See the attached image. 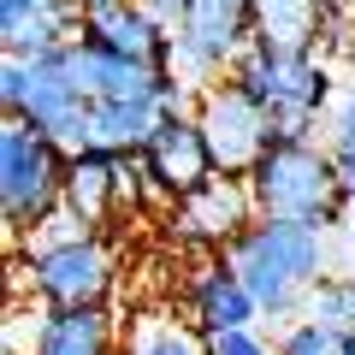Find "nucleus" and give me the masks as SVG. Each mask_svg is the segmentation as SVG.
Listing matches in <instances>:
<instances>
[{
    "mask_svg": "<svg viewBox=\"0 0 355 355\" xmlns=\"http://www.w3.org/2000/svg\"><path fill=\"white\" fill-rule=\"evenodd\" d=\"M225 261L243 272V284L261 302V320H296L308 308V291L331 272V249L320 225H296V219H266L254 214L225 249Z\"/></svg>",
    "mask_w": 355,
    "mask_h": 355,
    "instance_id": "1",
    "label": "nucleus"
},
{
    "mask_svg": "<svg viewBox=\"0 0 355 355\" xmlns=\"http://www.w3.org/2000/svg\"><path fill=\"white\" fill-rule=\"evenodd\" d=\"M243 184L254 196V214H266V219H296V225L338 231L343 207H349L338 154L320 148L314 137H296V130H272L266 154L254 160V172Z\"/></svg>",
    "mask_w": 355,
    "mask_h": 355,
    "instance_id": "2",
    "label": "nucleus"
},
{
    "mask_svg": "<svg viewBox=\"0 0 355 355\" xmlns=\"http://www.w3.org/2000/svg\"><path fill=\"white\" fill-rule=\"evenodd\" d=\"M119 284V261L101 231H77L60 243H18L12 296H36L42 308H107Z\"/></svg>",
    "mask_w": 355,
    "mask_h": 355,
    "instance_id": "3",
    "label": "nucleus"
},
{
    "mask_svg": "<svg viewBox=\"0 0 355 355\" xmlns=\"http://www.w3.org/2000/svg\"><path fill=\"white\" fill-rule=\"evenodd\" d=\"M65 166H71V148H60L48 130L24 119L0 125V214H6L12 243H24L65 202Z\"/></svg>",
    "mask_w": 355,
    "mask_h": 355,
    "instance_id": "4",
    "label": "nucleus"
},
{
    "mask_svg": "<svg viewBox=\"0 0 355 355\" xmlns=\"http://www.w3.org/2000/svg\"><path fill=\"white\" fill-rule=\"evenodd\" d=\"M225 77L237 89H249L279 130H296V137H314L320 113H331V101H338L331 95V65L320 53H279V48L249 42Z\"/></svg>",
    "mask_w": 355,
    "mask_h": 355,
    "instance_id": "5",
    "label": "nucleus"
},
{
    "mask_svg": "<svg viewBox=\"0 0 355 355\" xmlns=\"http://www.w3.org/2000/svg\"><path fill=\"white\" fill-rule=\"evenodd\" d=\"M196 125L207 137V154H214L219 178H249L254 160L266 154V142H272V130H279L272 113L254 101L249 89H237L231 77L196 89Z\"/></svg>",
    "mask_w": 355,
    "mask_h": 355,
    "instance_id": "6",
    "label": "nucleus"
},
{
    "mask_svg": "<svg viewBox=\"0 0 355 355\" xmlns=\"http://www.w3.org/2000/svg\"><path fill=\"white\" fill-rule=\"evenodd\" d=\"M172 36H178V77L190 89H207L254 42V0H190Z\"/></svg>",
    "mask_w": 355,
    "mask_h": 355,
    "instance_id": "7",
    "label": "nucleus"
},
{
    "mask_svg": "<svg viewBox=\"0 0 355 355\" xmlns=\"http://www.w3.org/2000/svg\"><path fill=\"white\" fill-rule=\"evenodd\" d=\"M30 65V83H24V107H18V119L36 130H48L60 148H83V130H89V107H95V95L83 89V77H77L71 65V42L53 53H36Z\"/></svg>",
    "mask_w": 355,
    "mask_h": 355,
    "instance_id": "8",
    "label": "nucleus"
},
{
    "mask_svg": "<svg viewBox=\"0 0 355 355\" xmlns=\"http://www.w3.org/2000/svg\"><path fill=\"white\" fill-rule=\"evenodd\" d=\"M137 166H142V178H148V190L166 196V202H184V196L202 190L207 178H219L196 113H166L160 130L148 137V148L137 154Z\"/></svg>",
    "mask_w": 355,
    "mask_h": 355,
    "instance_id": "9",
    "label": "nucleus"
},
{
    "mask_svg": "<svg viewBox=\"0 0 355 355\" xmlns=\"http://www.w3.org/2000/svg\"><path fill=\"white\" fill-rule=\"evenodd\" d=\"M142 184H148V178H142V166L130 160V154L77 148L71 166H65V202H60V207H71V214L95 231V225H107V219H113L125 202L137 207Z\"/></svg>",
    "mask_w": 355,
    "mask_h": 355,
    "instance_id": "10",
    "label": "nucleus"
},
{
    "mask_svg": "<svg viewBox=\"0 0 355 355\" xmlns=\"http://www.w3.org/2000/svg\"><path fill=\"white\" fill-rule=\"evenodd\" d=\"M249 219H254L249 184H243V178H207L196 196L172 202V237L190 243V249H202V254H225Z\"/></svg>",
    "mask_w": 355,
    "mask_h": 355,
    "instance_id": "11",
    "label": "nucleus"
},
{
    "mask_svg": "<svg viewBox=\"0 0 355 355\" xmlns=\"http://www.w3.org/2000/svg\"><path fill=\"white\" fill-rule=\"evenodd\" d=\"M184 308H190V326L202 331V338L237 331V326H254V320H261L254 291L243 284V272L225 254H202V261H196V272L184 279Z\"/></svg>",
    "mask_w": 355,
    "mask_h": 355,
    "instance_id": "12",
    "label": "nucleus"
},
{
    "mask_svg": "<svg viewBox=\"0 0 355 355\" xmlns=\"http://www.w3.org/2000/svg\"><path fill=\"white\" fill-rule=\"evenodd\" d=\"M83 36L77 0H0V42L12 60H36Z\"/></svg>",
    "mask_w": 355,
    "mask_h": 355,
    "instance_id": "13",
    "label": "nucleus"
},
{
    "mask_svg": "<svg viewBox=\"0 0 355 355\" xmlns=\"http://www.w3.org/2000/svg\"><path fill=\"white\" fill-rule=\"evenodd\" d=\"M83 30H89V36H101L107 48H119V53H130V60L154 65V71H178V36H172L166 24H154L137 0L113 6V12L83 18Z\"/></svg>",
    "mask_w": 355,
    "mask_h": 355,
    "instance_id": "14",
    "label": "nucleus"
},
{
    "mask_svg": "<svg viewBox=\"0 0 355 355\" xmlns=\"http://www.w3.org/2000/svg\"><path fill=\"white\" fill-rule=\"evenodd\" d=\"M338 0H254V48L320 53Z\"/></svg>",
    "mask_w": 355,
    "mask_h": 355,
    "instance_id": "15",
    "label": "nucleus"
},
{
    "mask_svg": "<svg viewBox=\"0 0 355 355\" xmlns=\"http://www.w3.org/2000/svg\"><path fill=\"white\" fill-rule=\"evenodd\" d=\"M36 355H125L107 308H48Z\"/></svg>",
    "mask_w": 355,
    "mask_h": 355,
    "instance_id": "16",
    "label": "nucleus"
},
{
    "mask_svg": "<svg viewBox=\"0 0 355 355\" xmlns=\"http://www.w3.org/2000/svg\"><path fill=\"white\" fill-rule=\"evenodd\" d=\"M125 355H207V338L196 326L166 320V314H142L137 326H130Z\"/></svg>",
    "mask_w": 355,
    "mask_h": 355,
    "instance_id": "17",
    "label": "nucleus"
},
{
    "mask_svg": "<svg viewBox=\"0 0 355 355\" xmlns=\"http://www.w3.org/2000/svg\"><path fill=\"white\" fill-rule=\"evenodd\" d=\"M279 355H355V326H320V320H291L279 331Z\"/></svg>",
    "mask_w": 355,
    "mask_h": 355,
    "instance_id": "18",
    "label": "nucleus"
},
{
    "mask_svg": "<svg viewBox=\"0 0 355 355\" xmlns=\"http://www.w3.org/2000/svg\"><path fill=\"white\" fill-rule=\"evenodd\" d=\"M302 320H320V326H343V331H349L355 326V279H331V272H326V279L308 291Z\"/></svg>",
    "mask_w": 355,
    "mask_h": 355,
    "instance_id": "19",
    "label": "nucleus"
},
{
    "mask_svg": "<svg viewBox=\"0 0 355 355\" xmlns=\"http://www.w3.org/2000/svg\"><path fill=\"white\" fill-rule=\"evenodd\" d=\"M207 355H279V343H266L254 326H237V331H214Z\"/></svg>",
    "mask_w": 355,
    "mask_h": 355,
    "instance_id": "20",
    "label": "nucleus"
},
{
    "mask_svg": "<svg viewBox=\"0 0 355 355\" xmlns=\"http://www.w3.org/2000/svg\"><path fill=\"white\" fill-rule=\"evenodd\" d=\"M24 83H30V65L6 53V65H0V107H6V119H18V107H24Z\"/></svg>",
    "mask_w": 355,
    "mask_h": 355,
    "instance_id": "21",
    "label": "nucleus"
},
{
    "mask_svg": "<svg viewBox=\"0 0 355 355\" xmlns=\"http://www.w3.org/2000/svg\"><path fill=\"white\" fill-rule=\"evenodd\" d=\"M326 137L331 142H355V83L338 89V101H331V113H326Z\"/></svg>",
    "mask_w": 355,
    "mask_h": 355,
    "instance_id": "22",
    "label": "nucleus"
},
{
    "mask_svg": "<svg viewBox=\"0 0 355 355\" xmlns=\"http://www.w3.org/2000/svg\"><path fill=\"white\" fill-rule=\"evenodd\" d=\"M142 12L154 18V24H166V30H178L184 24V6H190V0H137Z\"/></svg>",
    "mask_w": 355,
    "mask_h": 355,
    "instance_id": "23",
    "label": "nucleus"
},
{
    "mask_svg": "<svg viewBox=\"0 0 355 355\" xmlns=\"http://www.w3.org/2000/svg\"><path fill=\"white\" fill-rule=\"evenodd\" d=\"M331 154H338V172H343V190H349V202H355V142H326Z\"/></svg>",
    "mask_w": 355,
    "mask_h": 355,
    "instance_id": "24",
    "label": "nucleus"
},
{
    "mask_svg": "<svg viewBox=\"0 0 355 355\" xmlns=\"http://www.w3.org/2000/svg\"><path fill=\"white\" fill-rule=\"evenodd\" d=\"M83 6V18H95V12H113V6H125V0H77Z\"/></svg>",
    "mask_w": 355,
    "mask_h": 355,
    "instance_id": "25",
    "label": "nucleus"
}]
</instances>
